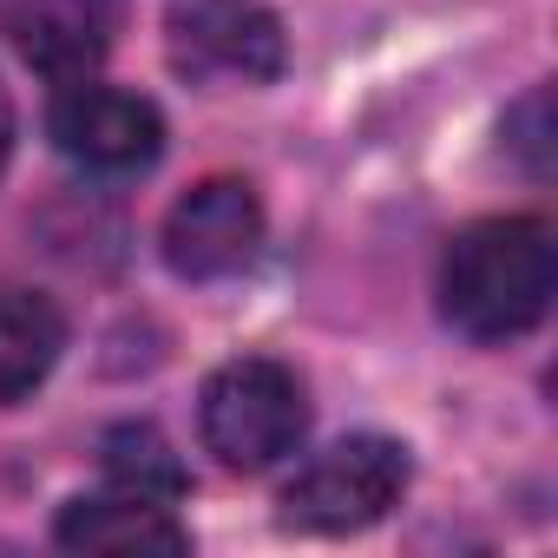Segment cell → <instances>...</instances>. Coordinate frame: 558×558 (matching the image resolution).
Listing matches in <instances>:
<instances>
[{
    "mask_svg": "<svg viewBox=\"0 0 558 558\" xmlns=\"http://www.w3.org/2000/svg\"><path fill=\"white\" fill-rule=\"evenodd\" d=\"M558 290V250L538 217L466 223L440 256V310L473 342H512L545 323Z\"/></svg>",
    "mask_w": 558,
    "mask_h": 558,
    "instance_id": "1",
    "label": "cell"
},
{
    "mask_svg": "<svg viewBox=\"0 0 558 558\" xmlns=\"http://www.w3.org/2000/svg\"><path fill=\"white\" fill-rule=\"evenodd\" d=\"M197 427H204V447L223 466L263 473V466H276L283 453H296V440L310 427V401H303V381L283 362L243 355V362H223L204 381Z\"/></svg>",
    "mask_w": 558,
    "mask_h": 558,
    "instance_id": "2",
    "label": "cell"
},
{
    "mask_svg": "<svg viewBox=\"0 0 558 558\" xmlns=\"http://www.w3.org/2000/svg\"><path fill=\"white\" fill-rule=\"evenodd\" d=\"M408 480H414V466H408L401 440L349 434L283 486V525H296V532H362V525H375L401 506Z\"/></svg>",
    "mask_w": 558,
    "mask_h": 558,
    "instance_id": "3",
    "label": "cell"
},
{
    "mask_svg": "<svg viewBox=\"0 0 558 558\" xmlns=\"http://www.w3.org/2000/svg\"><path fill=\"white\" fill-rule=\"evenodd\" d=\"M171 66L197 86H269L283 73V21L263 0H171Z\"/></svg>",
    "mask_w": 558,
    "mask_h": 558,
    "instance_id": "4",
    "label": "cell"
},
{
    "mask_svg": "<svg viewBox=\"0 0 558 558\" xmlns=\"http://www.w3.org/2000/svg\"><path fill=\"white\" fill-rule=\"evenodd\" d=\"M47 132L86 171H145L165 151L158 106L138 99V93H125V86H99L93 73L60 86V99L47 112Z\"/></svg>",
    "mask_w": 558,
    "mask_h": 558,
    "instance_id": "5",
    "label": "cell"
},
{
    "mask_svg": "<svg viewBox=\"0 0 558 558\" xmlns=\"http://www.w3.org/2000/svg\"><path fill=\"white\" fill-rule=\"evenodd\" d=\"M165 263L184 276V283H217V276H236L256 243H263V204L243 178H204L191 184L171 217H165Z\"/></svg>",
    "mask_w": 558,
    "mask_h": 558,
    "instance_id": "6",
    "label": "cell"
},
{
    "mask_svg": "<svg viewBox=\"0 0 558 558\" xmlns=\"http://www.w3.org/2000/svg\"><path fill=\"white\" fill-rule=\"evenodd\" d=\"M125 27V0H21L14 8V47L47 80H86Z\"/></svg>",
    "mask_w": 558,
    "mask_h": 558,
    "instance_id": "7",
    "label": "cell"
},
{
    "mask_svg": "<svg viewBox=\"0 0 558 558\" xmlns=\"http://www.w3.org/2000/svg\"><path fill=\"white\" fill-rule=\"evenodd\" d=\"M53 538L66 551H191V532L171 519V499H145V493H99V499H73L53 525Z\"/></svg>",
    "mask_w": 558,
    "mask_h": 558,
    "instance_id": "8",
    "label": "cell"
},
{
    "mask_svg": "<svg viewBox=\"0 0 558 558\" xmlns=\"http://www.w3.org/2000/svg\"><path fill=\"white\" fill-rule=\"evenodd\" d=\"M66 349V316L53 296L34 290H0V408L27 401Z\"/></svg>",
    "mask_w": 558,
    "mask_h": 558,
    "instance_id": "9",
    "label": "cell"
},
{
    "mask_svg": "<svg viewBox=\"0 0 558 558\" xmlns=\"http://www.w3.org/2000/svg\"><path fill=\"white\" fill-rule=\"evenodd\" d=\"M106 480L119 493H145V499H178L184 493V466H178L171 440L158 427H138V421L106 434Z\"/></svg>",
    "mask_w": 558,
    "mask_h": 558,
    "instance_id": "10",
    "label": "cell"
},
{
    "mask_svg": "<svg viewBox=\"0 0 558 558\" xmlns=\"http://www.w3.org/2000/svg\"><path fill=\"white\" fill-rule=\"evenodd\" d=\"M506 132H512V151L525 158V171L545 178V171H551V93H545V86L525 93V106L506 119Z\"/></svg>",
    "mask_w": 558,
    "mask_h": 558,
    "instance_id": "11",
    "label": "cell"
},
{
    "mask_svg": "<svg viewBox=\"0 0 558 558\" xmlns=\"http://www.w3.org/2000/svg\"><path fill=\"white\" fill-rule=\"evenodd\" d=\"M8 158H14V106L0 93V171H8Z\"/></svg>",
    "mask_w": 558,
    "mask_h": 558,
    "instance_id": "12",
    "label": "cell"
}]
</instances>
